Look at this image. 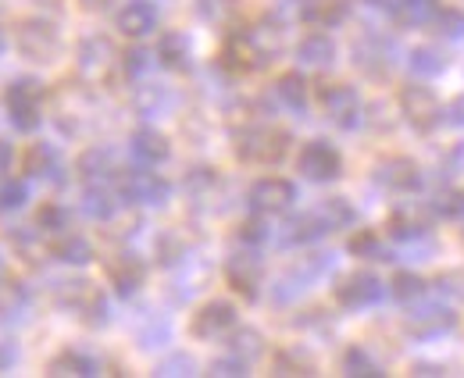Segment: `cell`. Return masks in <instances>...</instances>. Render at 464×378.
Returning <instances> with one entry per match:
<instances>
[{"instance_id":"f546056e","label":"cell","mask_w":464,"mask_h":378,"mask_svg":"<svg viewBox=\"0 0 464 378\" xmlns=\"http://www.w3.org/2000/svg\"><path fill=\"white\" fill-rule=\"evenodd\" d=\"M454 325H458V315L450 307H436V304L407 315V332L411 335H440V332H447Z\"/></svg>"},{"instance_id":"8992f818","label":"cell","mask_w":464,"mask_h":378,"mask_svg":"<svg viewBox=\"0 0 464 378\" xmlns=\"http://www.w3.org/2000/svg\"><path fill=\"white\" fill-rule=\"evenodd\" d=\"M118 197L125 204H136V208H165L172 197V186L150 164H136V168H125L118 175Z\"/></svg>"},{"instance_id":"9c48e42d","label":"cell","mask_w":464,"mask_h":378,"mask_svg":"<svg viewBox=\"0 0 464 378\" xmlns=\"http://www.w3.org/2000/svg\"><path fill=\"white\" fill-rule=\"evenodd\" d=\"M226 282H229V289L239 296V300H246V304H254L257 296H261V286H265V261L257 257V247H239V250H232L229 257H226Z\"/></svg>"},{"instance_id":"484cf974","label":"cell","mask_w":464,"mask_h":378,"mask_svg":"<svg viewBox=\"0 0 464 378\" xmlns=\"http://www.w3.org/2000/svg\"><path fill=\"white\" fill-rule=\"evenodd\" d=\"M296 61L304 68H333L336 64V40L322 29L307 33L300 44H296Z\"/></svg>"},{"instance_id":"5b68a950","label":"cell","mask_w":464,"mask_h":378,"mask_svg":"<svg viewBox=\"0 0 464 378\" xmlns=\"http://www.w3.org/2000/svg\"><path fill=\"white\" fill-rule=\"evenodd\" d=\"M290 143L293 136L286 129H279V125H246L243 132H236L232 150H236V158L243 164L268 168V164H279L290 154Z\"/></svg>"},{"instance_id":"4dcf8cb0","label":"cell","mask_w":464,"mask_h":378,"mask_svg":"<svg viewBox=\"0 0 464 378\" xmlns=\"http://www.w3.org/2000/svg\"><path fill=\"white\" fill-rule=\"evenodd\" d=\"M386 232L390 239H401V243H411V239H421L429 232V218L421 215L418 208H401L386 218Z\"/></svg>"},{"instance_id":"4316f807","label":"cell","mask_w":464,"mask_h":378,"mask_svg":"<svg viewBox=\"0 0 464 378\" xmlns=\"http://www.w3.org/2000/svg\"><path fill=\"white\" fill-rule=\"evenodd\" d=\"M132 108L140 111L143 118H158V114H169L175 108V93L161 82H140L136 93H132Z\"/></svg>"},{"instance_id":"d4e9b609","label":"cell","mask_w":464,"mask_h":378,"mask_svg":"<svg viewBox=\"0 0 464 378\" xmlns=\"http://www.w3.org/2000/svg\"><path fill=\"white\" fill-rule=\"evenodd\" d=\"M47 250H51V257L61 261V265H72V268H82V265H90L97 254H93V243L86 239V236H79V232H61L54 236L51 243H47Z\"/></svg>"},{"instance_id":"b9f144b4","label":"cell","mask_w":464,"mask_h":378,"mask_svg":"<svg viewBox=\"0 0 464 378\" xmlns=\"http://www.w3.org/2000/svg\"><path fill=\"white\" fill-rule=\"evenodd\" d=\"M226 339H229V354L243 357V361H250V364L265 354V335H261L257 328H232Z\"/></svg>"},{"instance_id":"d590c367","label":"cell","mask_w":464,"mask_h":378,"mask_svg":"<svg viewBox=\"0 0 464 378\" xmlns=\"http://www.w3.org/2000/svg\"><path fill=\"white\" fill-rule=\"evenodd\" d=\"M411 72L418 75V79H432V75H443L447 68H450V57L447 51H440V47H432V44H425V47H414L411 51Z\"/></svg>"},{"instance_id":"cb8c5ba5","label":"cell","mask_w":464,"mask_h":378,"mask_svg":"<svg viewBox=\"0 0 464 378\" xmlns=\"http://www.w3.org/2000/svg\"><path fill=\"white\" fill-rule=\"evenodd\" d=\"M47 375L51 378H93L101 375V361L93 357V354H86V350H61L54 354L51 361H47Z\"/></svg>"},{"instance_id":"f1b7e54d","label":"cell","mask_w":464,"mask_h":378,"mask_svg":"<svg viewBox=\"0 0 464 378\" xmlns=\"http://www.w3.org/2000/svg\"><path fill=\"white\" fill-rule=\"evenodd\" d=\"M118 204H121V197L111 186H86L82 200H79L82 215L90 218V221H111L118 215Z\"/></svg>"},{"instance_id":"7bdbcfd3","label":"cell","mask_w":464,"mask_h":378,"mask_svg":"<svg viewBox=\"0 0 464 378\" xmlns=\"http://www.w3.org/2000/svg\"><path fill=\"white\" fill-rule=\"evenodd\" d=\"M425 289H429V282L418 271H397L390 278V293H393L397 304H418L425 296Z\"/></svg>"},{"instance_id":"7c38bea8","label":"cell","mask_w":464,"mask_h":378,"mask_svg":"<svg viewBox=\"0 0 464 378\" xmlns=\"http://www.w3.org/2000/svg\"><path fill=\"white\" fill-rule=\"evenodd\" d=\"M246 200H250V211H257V215H286L296 204V186H293L290 179H283V175H265V179H257L250 186Z\"/></svg>"},{"instance_id":"836d02e7","label":"cell","mask_w":464,"mask_h":378,"mask_svg":"<svg viewBox=\"0 0 464 378\" xmlns=\"http://www.w3.org/2000/svg\"><path fill=\"white\" fill-rule=\"evenodd\" d=\"M350 18V0H307V18L318 29H336Z\"/></svg>"},{"instance_id":"e575fe53","label":"cell","mask_w":464,"mask_h":378,"mask_svg":"<svg viewBox=\"0 0 464 378\" xmlns=\"http://www.w3.org/2000/svg\"><path fill=\"white\" fill-rule=\"evenodd\" d=\"M340 368H343V375H350V378H382L386 375V368L372 357L368 346H347Z\"/></svg>"},{"instance_id":"6f0895ef","label":"cell","mask_w":464,"mask_h":378,"mask_svg":"<svg viewBox=\"0 0 464 378\" xmlns=\"http://www.w3.org/2000/svg\"><path fill=\"white\" fill-rule=\"evenodd\" d=\"M447 125H458V129H464V93H461V97H454V101L447 104Z\"/></svg>"},{"instance_id":"681fc988","label":"cell","mask_w":464,"mask_h":378,"mask_svg":"<svg viewBox=\"0 0 464 378\" xmlns=\"http://www.w3.org/2000/svg\"><path fill=\"white\" fill-rule=\"evenodd\" d=\"M186 254H189V247H186V239H182L179 232H165V236L158 239V265L172 268L179 261H186Z\"/></svg>"},{"instance_id":"83f0119b","label":"cell","mask_w":464,"mask_h":378,"mask_svg":"<svg viewBox=\"0 0 464 378\" xmlns=\"http://www.w3.org/2000/svg\"><path fill=\"white\" fill-rule=\"evenodd\" d=\"M322 236H329L325 221L318 218V211H307V215H296L286 221V228H283V247H311V243H318Z\"/></svg>"},{"instance_id":"7dc6e473","label":"cell","mask_w":464,"mask_h":378,"mask_svg":"<svg viewBox=\"0 0 464 378\" xmlns=\"http://www.w3.org/2000/svg\"><path fill=\"white\" fill-rule=\"evenodd\" d=\"M25 200H29V186L22 182V179H0V215H7V211H22L25 208Z\"/></svg>"},{"instance_id":"be15d7a7","label":"cell","mask_w":464,"mask_h":378,"mask_svg":"<svg viewBox=\"0 0 464 378\" xmlns=\"http://www.w3.org/2000/svg\"><path fill=\"white\" fill-rule=\"evenodd\" d=\"M0 275H7V271H4V254H0Z\"/></svg>"},{"instance_id":"d6a6232c","label":"cell","mask_w":464,"mask_h":378,"mask_svg":"<svg viewBox=\"0 0 464 378\" xmlns=\"http://www.w3.org/2000/svg\"><path fill=\"white\" fill-rule=\"evenodd\" d=\"M272 375H318V361L304 350V346H286L272 357Z\"/></svg>"},{"instance_id":"2e32d148","label":"cell","mask_w":464,"mask_h":378,"mask_svg":"<svg viewBox=\"0 0 464 378\" xmlns=\"http://www.w3.org/2000/svg\"><path fill=\"white\" fill-rule=\"evenodd\" d=\"M236 322H239L236 304H229V300H208V304L197 307V315L189 322V332L197 339H226L236 328Z\"/></svg>"},{"instance_id":"9a60e30c","label":"cell","mask_w":464,"mask_h":378,"mask_svg":"<svg viewBox=\"0 0 464 378\" xmlns=\"http://www.w3.org/2000/svg\"><path fill=\"white\" fill-rule=\"evenodd\" d=\"M75 64H79V72H82V79H104L115 64H121V54L115 51V44L108 40V36H101V33H93V36H86L82 44H79V51H75Z\"/></svg>"},{"instance_id":"c3c4849f","label":"cell","mask_w":464,"mask_h":378,"mask_svg":"<svg viewBox=\"0 0 464 378\" xmlns=\"http://www.w3.org/2000/svg\"><path fill=\"white\" fill-rule=\"evenodd\" d=\"M436 33L447 36V40H464V11L461 7H440L436 18H432Z\"/></svg>"},{"instance_id":"91938a15","label":"cell","mask_w":464,"mask_h":378,"mask_svg":"<svg viewBox=\"0 0 464 378\" xmlns=\"http://www.w3.org/2000/svg\"><path fill=\"white\" fill-rule=\"evenodd\" d=\"M118 0H79V7L82 11H90V15H104V11H111Z\"/></svg>"},{"instance_id":"52a82bcc","label":"cell","mask_w":464,"mask_h":378,"mask_svg":"<svg viewBox=\"0 0 464 378\" xmlns=\"http://www.w3.org/2000/svg\"><path fill=\"white\" fill-rule=\"evenodd\" d=\"M397 108H401L407 125H411L414 132H421V136L436 132V129L447 121V108H443L440 97H436L429 86H421V82H407V86H401V93H397Z\"/></svg>"},{"instance_id":"bcb514c9","label":"cell","mask_w":464,"mask_h":378,"mask_svg":"<svg viewBox=\"0 0 464 378\" xmlns=\"http://www.w3.org/2000/svg\"><path fill=\"white\" fill-rule=\"evenodd\" d=\"M239 243L243 247H265L268 239H272V228H268V215H257L254 211V218H246V221H239Z\"/></svg>"},{"instance_id":"6125c7cd","label":"cell","mask_w":464,"mask_h":378,"mask_svg":"<svg viewBox=\"0 0 464 378\" xmlns=\"http://www.w3.org/2000/svg\"><path fill=\"white\" fill-rule=\"evenodd\" d=\"M7 44H11V36H7L4 25H0V57H4V51H7Z\"/></svg>"},{"instance_id":"ee69618b","label":"cell","mask_w":464,"mask_h":378,"mask_svg":"<svg viewBox=\"0 0 464 378\" xmlns=\"http://www.w3.org/2000/svg\"><path fill=\"white\" fill-rule=\"evenodd\" d=\"M347 250L353 257H368V261H390L386 257V247H382V236L375 232V228H357L353 236H350Z\"/></svg>"},{"instance_id":"ffe728a7","label":"cell","mask_w":464,"mask_h":378,"mask_svg":"<svg viewBox=\"0 0 464 378\" xmlns=\"http://www.w3.org/2000/svg\"><path fill=\"white\" fill-rule=\"evenodd\" d=\"M158 7L150 0H125L115 15V29L129 40H143L158 29Z\"/></svg>"},{"instance_id":"44dd1931","label":"cell","mask_w":464,"mask_h":378,"mask_svg":"<svg viewBox=\"0 0 464 378\" xmlns=\"http://www.w3.org/2000/svg\"><path fill=\"white\" fill-rule=\"evenodd\" d=\"M129 154H132V161L136 164H150V168H158V164H165L172 158V143H169V136L161 132V129H154V125H140L132 136H129Z\"/></svg>"},{"instance_id":"74e56055","label":"cell","mask_w":464,"mask_h":378,"mask_svg":"<svg viewBox=\"0 0 464 378\" xmlns=\"http://www.w3.org/2000/svg\"><path fill=\"white\" fill-rule=\"evenodd\" d=\"M218 189H222L218 168H208V164H200V168H193V171L186 175V193H189L197 204H208V200H211Z\"/></svg>"},{"instance_id":"7402d4cb","label":"cell","mask_w":464,"mask_h":378,"mask_svg":"<svg viewBox=\"0 0 464 378\" xmlns=\"http://www.w3.org/2000/svg\"><path fill=\"white\" fill-rule=\"evenodd\" d=\"M158 64H165L169 72H189L193 68V40L182 29H169L158 36Z\"/></svg>"},{"instance_id":"11a10c76","label":"cell","mask_w":464,"mask_h":378,"mask_svg":"<svg viewBox=\"0 0 464 378\" xmlns=\"http://www.w3.org/2000/svg\"><path fill=\"white\" fill-rule=\"evenodd\" d=\"M14 364H18V343H14V335L7 328H0V375L11 372Z\"/></svg>"},{"instance_id":"f35d334b","label":"cell","mask_w":464,"mask_h":378,"mask_svg":"<svg viewBox=\"0 0 464 378\" xmlns=\"http://www.w3.org/2000/svg\"><path fill=\"white\" fill-rule=\"evenodd\" d=\"M272 90H276V97H279L290 111L307 108V79H304L300 72H283V75L276 79Z\"/></svg>"},{"instance_id":"ac0fdd59","label":"cell","mask_w":464,"mask_h":378,"mask_svg":"<svg viewBox=\"0 0 464 378\" xmlns=\"http://www.w3.org/2000/svg\"><path fill=\"white\" fill-rule=\"evenodd\" d=\"M75 175H79L86 186H108V182H115L118 175H121L118 154L111 147H104V143H93V147H86V150L75 158Z\"/></svg>"},{"instance_id":"816d5d0a","label":"cell","mask_w":464,"mask_h":378,"mask_svg":"<svg viewBox=\"0 0 464 378\" xmlns=\"http://www.w3.org/2000/svg\"><path fill=\"white\" fill-rule=\"evenodd\" d=\"M304 18H307V0H276V4H272V22H276L279 29L296 25V22H304Z\"/></svg>"},{"instance_id":"680465c9","label":"cell","mask_w":464,"mask_h":378,"mask_svg":"<svg viewBox=\"0 0 464 378\" xmlns=\"http://www.w3.org/2000/svg\"><path fill=\"white\" fill-rule=\"evenodd\" d=\"M11 164H14V147L7 140H0V179H7Z\"/></svg>"},{"instance_id":"e0dca14e","label":"cell","mask_w":464,"mask_h":378,"mask_svg":"<svg viewBox=\"0 0 464 378\" xmlns=\"http://www.w3.org/2000/svg\"><path fill=\"white\" fill-rule=\"evenodd\" d=\"M353 64L368 79L390 75V68H393V44L382 33H364L361 40H353Z\"/></svg>"},{"instance_id":"9f6ffc18","label":"cell","mask_w":464,"mask_h":378,"mask_svg":"<svg viewBox=\"0 0 464 378\" xmlns=\"http://www.w3.org/2000/svg\"><path fill=\"white\" fill-rule=\"evenodd\" d=\"M411 375H421V378L447 375V364H432V361H414V364H411Z\"/></svg>"},{"instance_id":"94428289","label":"cell","mask_w":464,"mask_h":378,"mask_svg":"<svg viewBox=\"0 0 464 378\" xmlns=\"http://www.w3.org/2000/svg\"><path fill=\"white\" fill-rule=\"evenodd\" d=\"M364 4H368V7H382V11H390V15L401 7V0H364Z\"/></svg>"},{"instance_id":"d6986e66","label":"cell","mask_w":464,"mask_h":378,"mask_svg":"<svg viewBox=\"0 0 464 378\" xmlns=\"http://www.w3.org/2000/svg\"><path fill=\"white\" fill-rule=\"evenodd\" d=\"M375 182L390 193H414L421 186V168L414 158L393 154V158H382L375 164Z\"/></svg>"},{"instance_id":"30bf717a","label":"cell","mask_w":464,"mask_h":378,"mask_svg":"<svg viewBox=\"0 0 464 378\" xmlns=\"http://www.w3.org/2000/svg\"><path fill=\"white\" fill-rule=\"evenodd\" d=\"M296 171L307 182H336L343 175V154L329 140H307L296 154Z\"/></svg>"},{"instance_id":"f907efd6","label":"cell","mask_w":464,"mask_h":378,"mask_svg":"<svg viewBox=\"0 0 464 378\" xmlns=\"http://www.w3.org/2000/svg\"><path fill=\"white\" fill-rule=\"evenodd\" d=\"M154 375H161V378L197 375V357H193V354H182V350H175V354H169L165 361H158V368H154Z\"/></svg>"},{"instance_id":"3957f363","label":"cell","mask_w":464,"mask_h":378,"mask_svg":"<svg viewBox=\"0 0 464 378\" xmlns=\"http://www.w3.org/2000/svg\"><path fill=\"white\" fill-rule=\"evenodd\" d=\"M54 304H58L64 315L79 318L90 328H101L108 325V296L97 282L90 278H68V282H58L54 286Z\"/></svg>"},{"instance_id":"7a4b0ae2","label":"cell","mask_w":464,"mask_h":378,"mask_svg":"<svg viewBox=\"0 0 464 378\" xmlns=\"http://www.w3.org/2000/svg\"><path fill=\"white\" fill-rule=\"evenodd\" d=\"M47 108V86L36 75H18L4 90V114L18 132H36L44 125Z\"/></svg>"},{"instance_id":"6da1fadb","label":"cell","mask_w":464,"mask_h":378,"mask_svg":"<svg viewBox=\"0 0 464 378\" xmlns=\"http://www.w3.org/2000/svg\"><path fill=\"white\" fill-rule=\"evenodd\" d=\"M272 57H276V44H268L265 29H254V25H236L222 44V64L236 75L261 72L265 64H272Z\"/></svg>"},{"instance_id":"f5cc1de1","label":"cell","mask_w":464,"mask_h":378,"mask_svg":"<svg viewBox=\"0 0 464 378\" xmlns=\"http://www.w3.org/2000/svg\"><path fill=\"white\" fill-rule=\"evenodd\" d=\"M197 15L211 25H226L236 15V0H197Z\"/></svg>"},{"instance_id":"1f68e13d","label":"cell","mask_w":464,"mask_h":378,"mask_svg":"<svg viewBox=\"0 0 464 378\" xmlns=\"http://www.w3.org/2000/svg\"><path fill=\"white\" fill-rule=\"evenodd\" d=\"M29 304H33V296H29L25 282H18V278H7V275H0V322L22 318V315L29 311Z\"/></svg>"},{"instance_id":"ba28073f","label":"cell","mask_w":464,"mask_h":378,"mask_svg":"<svg viewBox=\"0 0 464 378\" xmlns=\"http://www.w3.org/2000/svg\"><path fill=\"white\" fill-rule=\"evenodd\" d=\"M318 108L322 114L343 129V132H353L361 121H364V104H361V93L350 86V82H322L318 86Z\"/></svg>"},{"instance_id":"60d3db41","label":"cell","mask_w":464,"mask_h":378,"mask_svg":"<svg viewBox=\"0 0 464 378\" xmlns=\"http://www.w3.org/2000/svg\"><path fill=\"white\" fill-rule=\"evenodd\" d=\"M44 236H61V232H68L72 228V211L58 204V200H47V204H40V211H36V221H33Z\"/></svg>"},{"instance_id":"ab89813d","label":"cell","mask_w":464,"mask_h":378,"mask_svg":"<svg viewBox=\"0 0 464 378\" xmlns=\"http://www.w3.org/2000/svg\"><path fill=\"white\" fill-rule=\"evenodd\" d=\"M436 11H440L436 0H401V7L393 11V22L404 29H418V25H429Z\"/></svg>"},{"instance_id":"5bb4252c","label":"cell","mask_w":464,"mask_h":378,"mask_svg":"<svg viewBox=\"0 0 464 378\" xmlns=\"http://www.w3.org/2000/svg\"><path fill=\"white\" fill-rule=\"evenodd\" d=\"M104 275H108V282H111V289H115L118 296L129 300L147 282V261L140 254H132V250H121V254H111L104 261Z\"/></svg>"},{"instance_id":"277c9868","label":"cell","mask_w":464,"mask_h":378,"mask_svg":"<svg viewBox=\"0 0 464 378\" xmlns=\"http://www.w3.org/2000/svg\"><path fill=\"white\" fill-rule=\"evenodd\" d=\"M14 51L33 61V64H54L64 51V40H61V29L44 18V15H29V18H18L14 25Z\"/></svg>"},{"instance_id":"db71d44e","label":"cell","mask_w":464,"mask_h":378,"mask_svg":"<svg viewBox=\"0 0 464 378\" xmlns=\"http://www.w3.org/2000/svg\"><path fill=\"white\" fill-rule=\"evenodd\" d=\"M211 375H218V378H243V375H250V361H243V357H236V354L215 357V361H211Z\"/></svg>"},{"instance_id":"f6af8a7d","label":"cell","mask_w":464,"mask_h":378,"mask_svg":"<svg viewBox=\"0 0 464 378\" xmlns=\"http://www.w3.org/2000/svg\"><path fill=\"white\" fill-rule=\"evenodd\" d=\"M154 61H158V54H150L147 47H129V51L121 54V72H125V79L143 82V79H147V72L154 68Z\"/></svg>"},{"instance_id":"8fae6325","label":"cell","mask_w":464,"mask_h":378,"mask_svg":"<svg viewBox=\"0 0 464 378\" xmlns=\"http://www.w3.org/2000/svg\"><path fill=\"white\" fill-rule=\"evenodd\" d=\"M325 271H333V254H311V257L296 261V265L283 271L279 282L272 286V300H276V304H290L300 293H307L311 282L322 278Z\"/></svg>"},{"instance_id":"8d00e7d4","label":"cell","mask_w":464,"mask_h":378,"mask_svg":"<svg viewBox=\"0 0 464 378\" xmlns=\"http://www.w3.org/2000/svg\"><path fill=\"white\" fill-rule=\"evenodd\" d=\"M314 211H318V218L325 221L329 232H343V228H350V225L357 221V208L350 204L347 197H325Z\"/></svg>"},{"instance_id":"603a6c76","label":"cell","mask_w":464,"mask_h":378,"mask_svg":"<svg viewBox=\"0 0 464 378\" xmlns=\"http://www.w3.org/2000/svg\"><path fill=\"white\" fill-rule=\"evenodd\" d=\"M25 175L40 182H64V161L54 143H33L25 150Z\"/></svg>"},{"instance_id":"4fadbf2b","label":"cell","mask_w":464,"mask_h":378,"mask_svg":"<svg viewBox=\"0 0 464 378\" xmlns=\"http://www.w3.org/2000/svg\"><path fill=\"white\" fill-rule=\"evenodd\" d=\"M333 300L343 311H364L382 300V278L375 271H350L333 286Z\"/></svg>"}]
</instances>
